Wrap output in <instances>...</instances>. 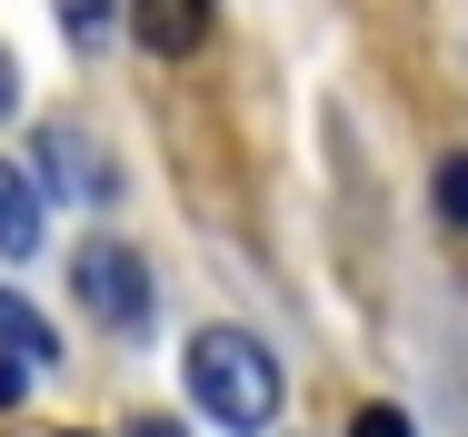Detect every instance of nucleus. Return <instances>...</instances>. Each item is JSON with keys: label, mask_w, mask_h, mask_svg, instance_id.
Listing matches in <instances>:
<instances>
[{"label": "nucleus", "mask_w": 468, "mask_h": 437, "mask_svg": "<svg viewBox=\"0 0 468 437\" xmlns=\"http://www.w3.org/2000/svg\"><path fill=\"white\" fill-rule=\"evenodd\" d=\"M429 199H439V219H449V229H468V150H449V160H439Z\"/></svg>", "instance_id": "7"}, {"label": "nucleus", "mask_w": 468, "mask_h": 437, "mask_svg": "<svg viewBox=\"0 0 468 437\" xmlns=\"http://www.w3.org/2000/svg\"><path fill=\"white\" fill-rule=\"evenodd\" d=\"M10 99H20V70H10V50H0V120H10Z\"/></svg>", "instance_id": "12"}, {"label": "nucleus", "mask_w": 468, "mask_h": 437, "mask_svg": "<svg viewBox=\"0 0 468 437\" xmlns=\"http://www.w3.org/2000/svg\"><path fill=\"white\" fill-rule=\"evenodd\" d=\"M60 20H70L80 40H100V30H110V0H60Z\"/></svg>", "instance_id": "8"}, {"label": "nucleus", "mask_w": 468, "mask_h": 437, "mask_svg": "<svg viewBox=\"0 0 468 437\" xmlns=\"http://www.w3.org/2000/svg\"><path fill=\"white\" fill-rule=\"evenodd\" d=\"M40 229H50V199L0 160V259H30V249H40Z\"/></svg>", "instance_id": "5"}, {"label": "nucleus", "mask_w": 468, "mask_h": 437, "mask_svg": "<svg viewBox=\"0 0 468 437\" xmlns=\"http://www.w3.org/2000/svg\"><path fill=\"white\" fill-rule=\"evenodd\" d=\"M180 378H189V398H199L219 428H239V437H260L280 418V358L260 349L250 328H199L189 358H180Z\"/></svg>", "instance_id": "1"}, {"label": "nucleus", "mask_w": 468, "mask_h": 437, "mask_svg": "<svg viewBox=\"0 0 468 437\" xmlns=\"http://www.w3.org/2000/svg\"><path fill=\"white\" fill-rule=\"evenodd\" d=\"M130 40L150 60H189L209 40V0H130Z\"/></svg>", "instance_id": "3"}, {"label": "nucleus", "mask_w": 468, "mask_h": 437, "mask_svg": "<svg viewBox=\"0 0 468 437\" xmlns=\"http://www.w3.org/2000/svg\"><path fill=\"white\" fill-rule=\"evenodd\" d=\"M20 388H30V368H10V358H0V408H10Z\"/></svg>", "instance_id": "11"}, {"label": "nucleus", "mask_w": 468, "mask_h": 437, "mask_svg": "<svg viewBox=\"0 0 468 437\" xmlns=\"http://www.w3.org/2000/svg\"><path fill=\"white\" fill-rule=\"evenodd\" d=\"M40 160H50V179H60V189H80V199H110V170L90 160V140H80V130H40Z\"/></svg>", "instance_id": "6"}, {"label": "nucleus", "mask_w": 468, "mask_h": 437, "mask_svg": "<svg viewBox=\"0 0 468 437\" xmlns=\"http://www.w3.org/2000/svg\"><path fill=\"white\" fill-rule=\"evenodd\" d=\"M70 288H80V308H90L100 328H120V338H140V328L160 318V298H150V259L120 249V239H90V249L70 259Z\"/></svg>", "instance_id": "2"}, {"label": "nucleus", "mask_w": 468, "mask_h": 437, "mask_svg": "<svg viewBox=\"0 0 468 437\" xmlns=\"http://www.w3.org/2000/svg\"><path fill=\"white\" fill-rule=\"evenodd\" d=\"M130 437H189L180 418H130Z\"/></svg>", "instance_id": "10"}, {"label": "nucleus", "mask_w": 468, "mask_h": 437, "mask_svg": "<svg viewBox=\"0 0 468 437\" xmlns=\"http://www.w3.org/2000/svg\"><path fill=\"white\" fill-rule=\"evenodd\" d=\"M349 437H409V418H399V408H359V418H349Z\"/></svg>", "instance_id": "9"}, {"label": "nucleus", "mask_w": 468, "mask_h": 437, "mask_svg": "<svg viewBox=\"0 0 468 437\" xmlns=\"http://www.w3.org/2000/svg\"><path fill=\"white\" fill-rule=\"evenodd\" d=\"M0 358H10V368H30V378H40V368H60V338H50V318H40L20 288H0Z\"/></svg>", "instance_id": "4"}]
</instances>
